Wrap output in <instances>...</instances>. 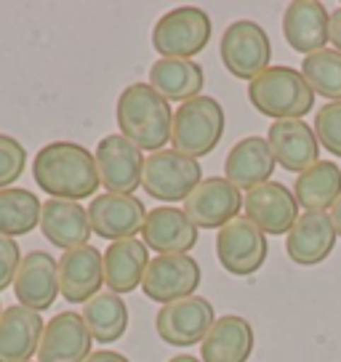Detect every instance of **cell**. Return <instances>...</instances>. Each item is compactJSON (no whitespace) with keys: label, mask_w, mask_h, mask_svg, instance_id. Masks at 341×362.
Here are the masks:
<instances>
[{"label":"cell","mask_w":341,"mask_h":362,"mask_svg":"<svg viewBox=\"0 0 341 362\" xmlns=\"http://www.w3.org/2000/svg\"><path fill=\"white\" fill-rule=\"evenodd\" d=\"M243 211L250 224L272 238L288 235L301 216L294 189H288L280 181H267L262 187H253L250 192H245Z\"/></svg>","instance_id":"13"},{"label":"cell","mask_w":341,"mask_h":362,"mask_svg":"<svg viewBox=\"0 0 341 362\" xmlns=\"http://www.w3.org/2000/svg\"><path fill=\"white\" fill-rule=\"evenodd\" d=\"M46 322L40 312L13 304L0 312V362H30L40 349Z\"/></svg>","instance_id":"23"},{"label":"cell","mask_w":341,"mask_h":362,"mask_svg":"<svg viewBox=\"0 0 341 362\" xmlns=\"http://www.w3.org/2000/svg\"><path fill=\"white\" fill-rule=\"evenodd\" d=\"M277 165L291 173H304L320 163V141L307 120H277L267 131Z\"/></svg>","instance_id":"20"},{"label":"cell","mask_w":341,"mask_h":362,"mask_svg":"<svg viewBox=\"0 0 341 362\" xmlns=\"http://www.w3.org/2000/svg\"><path fill=\"white\" fill-rule=\"evenodd\" d=\"M144 152L125 136L110 134L96 144V170L107 192L134 194L144 179Z\"/></svg>","instance_id":"9"},{"label":"cell","mask_w":341,"mask_h":362,"mask_svg":"<svg viewBox=\"0 0 341 362\" xmlns=\"http://www.w3.org/2000/svg\"><path fill=\"white\" fill-rule=\"evenodd\" d=\"M224 128H227V115L219 99L197 96L179 104V110L173 112L170 144L187 158H205L219 147Z\"/></svg>","instance_id":"4"},{"label":"cell","mask_w":341,"mask_h":362,"mask_svg":"<svg viewBox=\"0 0 341 362\" xmlns=\"http://www.w3.org/2000/svg\"><path fill=\"white\" fill-rule=\"evenodd\" d=\"M203 181V168L195 158H187L176 149L152 152L144 163L141 189L158 203H182Z\"/></svg>","instance_id":"6"},{"label":"cell","mask_w":341,"mask_h":362,"mask_svg":"<svg viewBox=\"0 0 341 362\" xmlns=\"http://www.w3.org/2000/svg\"><path fill=\"white\" fill-rule=\"evenodd\" d=\"M149 86L166 102H190L203 96L205 72L195 59H158L149 67Z\"/></svg>","instance_id":"27"},{"label":"cell","mask_w":341,"mask_h":362,"mask_svg":"<svg viewBox=\"0 0 341 362\" xmlns=\"http://www.w3.org/2000/svg\"><path fill=\"white\" fill-rule=\"evenodd\" d=\"M315 134L323 149L341 160V102H328L315 115Z\"/></svg>","instance_id":"33"},{"label":"cell","mask_w":341,"mask_h":362,"mask_svg":"<svg viewBox=\"0 0 341 362\" xmlns=\"http://www.w3.org/2000/svg\"><path fill=\"white\" fill-rule=\"evenodd\" d=\"M93 354V336L80 312H59L46 322L37 362H86Z\"/></svg>","instance_id":"17"},{"label":"cell","mask_w":341,"mask_h":362,"mask_svg":"<svg viewBox=\"0 0 341 362\" xmlns=\"http://www.w3.org/2000/svg\"><path fill=\"white\" fill-rule=\"evenodd\" d=\"M301 75L315 90V96H323L328 102H341V54L336 48H323L304 57Z\"/></svg>","instance_id":"31"},{"label":"cell","mask_w":341,"mask_h":362,"mask_svg":"<svg viewBox=\"0 0 341 362\" xmlns=\"http://www.w3.org/2000/svg\"><path fill=\"white\" fill-rule=\"evenodd\" d=\"M270 253V243L259 226H253L243 216L232 224L219 229L216 235V259L221 269L235 277H250L264 267Z\"/></svg>","instance_id":"10"},{"label":"cell","mask_w":341,"mask_h":362,"mask_svg":"<svg viewBox=\"0 0 341 362\" xmlns=\"http://www.w3.org/2000/svg\"><path fill=\"white\" fill-rule=\"evenodd\" d=\"M219 57H221V64L232 78L250 83L270 67V59H272L270 35L259 22L238 19L221 35Z\"/></svg>","instance_id":"7"},{"label":"cell","mask_w":341,"mask_h":362,"mask_svg":"<svg viewBox=\"0 0 341 362\" xmlns=\"http://www.w3.org/2000/svg\"><path fill=\"white\" fill-rule=\"evenodd\" d=\"M248 102L270 120H301L315 107V90L301 69L274 64L248 83Z\"/></svg>","instance_id":"3"},{"label":"cell","mask_w":341,"mask_h":362,"mask_svg":"<svg viewBox=\"0 0 341 362\" xmlns=\"http://www.w3.org/2000/svg\"><path fill=\"white\" fill-rule=\"evenodd\" d=\"M253 325L240 315L216 317L200 349L203 362H248L253 354Z\"/></svg>","instance_id":"26"},{"label":"cell","mask_w":341,"mask_h":362,"mask_svg":"<svg viewBox=\"0 0 341 362\" xmlns=\"http://www.w3.org/2000/svg\"><path fill=\"white\" fill-rule=\"evenodd\" d=\"M86 362H131V360H128L125 354H120V351L102 349V351H93V354Z\"/></svg>","instance_id":"36"},{"label":"cell","mask_w":341,"mask_h":362,"mask_svg":"<svg viewBox=\"0 0 341 362\" xmlns=\"http://www.w3.org/2000/svg\"><path fill=\"white\" fill-rule=\"evenodd\" d=\"M149 267V248L141 240H117L110 243V248L104 250V285L107 291L123 296L137 291L144 272Z\"/></svg>","instance_id":"25"},{"label":"cell","mask_w":341,"mask_h":362,"mask_svg":"<svg viewBox=\"0 0 341 362\" xmlns=\"http://www.w3.org/2000/svg\"><path fill=\"white\" fill-rule=\"evenodd\" d=\"M147 208L134 194H96L88 205V218L96 238L117 243L141 235V226L147 221Z\"/></svg>","instance_id":"14"},{"label":"cell","mask_w":341,"mask_h":362,"mask_svg":"<svg viewBox=\"0 0 341 362\" xmlns=\"http://www.w3.org/2000/svg\"><path fill=\"white\" fill-rule=\"evenodd\" d=\"M330 218H333V226H336V235L341 238V197L330 208Z\"/></svg>","instance_id":"37"},{"label":"cell","mask_w":341,"mask_h":362,"mask_svg":"<svg viewBox=\"0 0 341 362\" xmlns=\"http://www.w3.org/2000/svg\"><path fill=\"white\" fill-rule=\"evenodd\" d=\"M40 211L43 203L30 189L24 187L0 189V235L11 240L30 235L35 226H40Z\"/></svg>","instance_id":"30"},{"label":"cell","mask_w":341,"mask_h":362,"mask_svg":"<svg viewBox=\"0 0 341 362\" xmlns=\"http://www.w3.org/2000/svg\"><path fill=\"white\" fill-rule=\"evenodd\" d=\"M328 40L333 43V48L341 54V6L330 13V27H328Z\"/></svg>","instance_id":"35"},{"label":"cell","mask_w":341,"mask_h":362,"mask_svg":"<svg viewBox=\"0 0 341 362\" xmlns=\"http://www.w3.org/2000/svg\"><path fill=\"white\" fill-rule=\"evenodd\" d=\"M40 232L54 248H62L64 253L83 248V245H88V240L93 235L88 208L72 203V200L48 197L43 203V211H40Z\"/></svg>","instance_id":"22"},{"label":"cell","mask_w":341,"mask_h":362,"mask_svg":"<svg viewBox=\"0 0 341 362\" xmlns=\"http://www.w3.org/2000/svg\"><path fill=\"white\" fill-rule=\"evenodd\" d=\"M83 322L93 341L99 344H112V341L123 339L128 330V306H125L123 296L112 293V291H102L93 296L88 304L83 306Z\"/></svg>","instance_id":"29"},{"label":"cell","mask_w":341,"mask_h":362,"mask_svg":"<svg viewBox=\"0 0 341 362\" xmlns=\"http://www.w3.org/2000/svg\"><path fill=\"white\" fill-rule=\"evenodd\" d=\"M115 120L131 144L141 152H160L170 141L173 131V110L149 83H131L115 104Z\"/></svg>","instance_id":"2"},{"label":"cell","mask_w":341,"mask_h":362,"mask_svg":"<svg viewBox=\"0 0 341 362\" xmlns=\"http://www.w3.org/2000/svg\"><path fill=\"white\" fill-rule=\"evenodd\" d=\"M104 285V253L93 245L67 250L59 259V288L62 298L69 304H88L102 293Z\"/></svg>","instance_id":"19"},{"label":"cell","mask_w":341,"mask_h":362,"mask_svg":"<svg viewBox=\"0 0 341 362\" xmlns=\"http://www.w3.org/2000/svg\"><path fill=\"white\" fill-rule=\"evenodd\" d=\"M200 229L190 221L184 208L176 205H158L147 214L141 226V243L158 256H190L197 245Z\"/></svg>","instance_id":"15"},{"label":"cell","mask_w":341,"mask_h":362,"mask_svg":"<svg viewBox=\"0 0 341 362\" xmlns=\"http://www.w3.org/2000/svg\"><path fill=\"white\" fill-rule=\"evenodd\" d=\"M214 22L197 6H179L160 16L152 27V48L160 59H195L211 43Z\"/></svg>","instance_id":"5"},{"label":"cell","mask_w":341,"mask_h":362,"mask_svg":"<svg viewBox=\"0 0 341 362\" xmlns=\"http://www.w3.org/2000/svg\"><path fill=\"white\" fill-rule=\"evenodd\" d=\"M336 226L325 211H304L285 240V253L296 267H318L336 248Z\"/></svg>","instance_id":"18"},{"label":"cell","mask_w":341,"mask_h":362,"mask_svg":"<svg viewBox=\"0 0 341 362\" xmlns=\"http://www.w3.org/2000/svg\"><path fill=\"white\" fill-rule=\"evenodd\" d=\"M0 312H3V306H0Z\"/></svg>","instance_id":"39"},{"label":"cell","mask_w":341,"mask_h":362,"mask_svg":"<svg viewBox=\"0 0 341 362\" xmlns=\"http://www.w3.org/2000/svg\"><path fill=\"white\" fill-rule=\"evenodd\" d=\"M13 296L33 312H48L62 296L59 288V261L48 250H30L19 264Z\"/></svg>","instance_id":"16"},{"label":"cell","mask_w":341,"mask_h":362,"mask_svg":"<svg viewBox=\"0 0 341 362\" xmlns=\"http://www.w3.org/2000/svg\"><path fill=\"white\" fill-rule=\"evenodd\" d=\"M277 168V160L272 155V147L264 136H245L227 152L224 160V179L232 181L240 192H250L253 187H262L272 181V173Z\"/></svg>","instance_id":"21"},{"label":"cell","mask_w":341,"mask_h":362,"mask_svg":"<svg viewBox=\"0 0 341 362\" xmlns=\"http://www.w3.org/2000/svg\"><path fill=\"white\" fill-rule=\"evenodd\" d=\"M294 194L299 208L328 214L341 197V168L330 160H320L309 170L296 176Z\"/></svg>","instance_id":"28"},{"label":"cell","mask_w":341,"mask_h":362,"mask_svg":"<svg viewBox=\"0 0 341 362\" xmlns=\"http://www.w3.org/2000/svg\"><path fill=\"white\" fill-rule=\"evenodd\" d=\"M203 280V269L192 256H155L149 261L141 291L147 298L168 306L195 296Z\"/></svg>","instance_id":"12"},{"label":"cell","mask_w":341,"mask_h":362,"mask_svg":"<svg viewBox=\"0 0 341 362\" xmlns=\"http://www.w3.org/2000/svg\"><path fill=\"white\" fill-rule=\"evenodd\" d=\"M27 168V149L19 139L0 134V189H8L22 179Z\"/></svg>","instance_id":"32"},{"label":"cell","mask_w":341,"mask_h":362,"mask_svg":"<svg viewBox=\"0 0 341 362\" xmlns=\"http://www.w3.org/2000/svg\"><path fill=\"white\" fill-rule=\"evenodd\" d=\"M243 211V192L227 181L224 176H208L197 184L187 200H184V214L190 216L197 229H224L240 218Z\"/></svg>","instance_id":"11"},{"label":"cell","mask_w":341,"mask_h":362,"mask_svg":"<svg viewBox=\"0 0 341 362\" xmlns=\"http://www.w3.org/2000/svg\"><path fill=\"white\" fill-rule=\"evenodd\" d=\"M35 184L54 200H88L102 187L96 155L75 141H48L33 158Z\"/></svg>","instance_id":"1"},{"label":"cell","mask_w":341,"mask_h":362,"mask_svg":"<svg viewBox=\"0 0 341 362\" xmlns=\"http://www.w3.org/2000/svg\"><path fill=\"white\" fill-rule=\"evenodd\" d=\"M330 13L318 0H294L283 13V35L296 54L309 57L328 43Z\"/></svg>","instance_id":"24"},{"label":"cell","mask_w":341,"mask_h":362,"mask_svg":"<svg viewBox=\"0 0 341 362\" xmlns=\"http://www.w3.org/2000/svg\"><path fill=\"white\" fill-rule=\"evenodd\" d=\"M22 259L24 256L22 250H19V245H16V240L0 235V291H6V288L13 285Z\"/></svg>","instance_id":"34"},{"label":"cell","mask_w":341,"mask_h":362,"mask_svg":"<svg viewBox=\"0 0 341 362\" xmlns=\"http://www.w3.org/2000/svg\"><path fill=\"white\" fill-rule=\"evenodd\" d=\"M216 322V312L214 304L203 298V296H190L176 304L160 306L158 317H155V330H158L160 341H166L168 346H195L203 344L208 330Z\"/></svg>","instance_id":"8"},{"label":"cell","mask_w":341,"mask_h":362,"mask_svg":"<svg viewBox=\"0 0 341 362\" xmlns=\"http://www.w3.org/2000/svg\"><path fill=\"white\" fill-rule=\"evenodd\" d=\"M168 362H203V360L195 357V354H176V357H170Z\"/></svg>","instance_id":"38"}]
</instances>
